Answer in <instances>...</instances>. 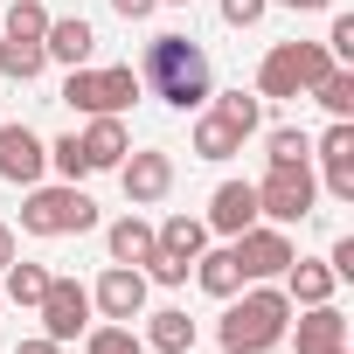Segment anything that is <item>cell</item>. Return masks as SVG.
<instances>
[{"label": "cell", "mask_w": 354, "mask_h": 354, "mask_svg": "<svg viewBox=\"0 0 354 354\" xmlns=\"http://www.w3.org/2000/svg\"><path fill=\"white\" fill-rule=\"evenodd\" d=\"M230 153H243V132L223 125L216 111H202L195 118V160H230Z\"/></svg>", "instance_id": "obj_22"}, {"label": "cell", "mask_w": 354, "mask_h": 354, "mask_svg": "<svg viewBox=\"0 0 354 354\" xmlns=\"http://www.w3.org/2000/svg\"><path fill=\"white\" fill-rule=\"evenodd\" d=\"M77 146H84L91 174H104V167H118V160L132 153V139H125V118H91V132H84Z\"/></svg>", "instance_id": "obj_18"}, {"label": "cell", "mask_w": 354, "mask_h": 354, "mask_svg": "<svg viewBox=\"0 0 354 354\" xmlns=\"http://www.w3.org/2000/svg\"><path fill=\"white\" fill-rule=\"evenodd\" d=\"M326 264H333V278H354V236H340V243L326 250Z\"/></svg>", "instance_id": "obj_34"}, {"label": "cell", "mask_w": 354, "mask_h": 354, "mask_svg": "<svg viewBox=\"0 0 354 354\" xmlns=\"http://www.w3.org/2000/svg\"><path fill=\"white\" fill-rule=\"evenodd\" d=\"M285 333H292V299H285V285H250V292H236L230 313H223V354H271Z\"/></svg>", "instance_id": "obj_2"}, {"label": "cell", "mask_w": 354, "mask_h": 354, "mask_svg": "<svg viewBox=\"0 0 354 354\" xmlns=\"http://www.w3.org/2000/svg\"><path fill=\"white\" fill-rule=\"evenodd\" d=\"M0 70H8L15 84H35V77L49 70V56H42V42H15V35H8V42H0Z\"/></svg>", "instance_id": "obj_25"}, {"label": "cell", "mask_w": 354, "mask_h": 354, "mask_svg": "<svg viewBox=\"0 0 354 354\" xmlns=\"http://www.w3.org/2000/svg\"><path fill=\"white\" fill-rule=\"evenodd\" d=\"M15 257H21V236H15V223H0V271H8Z\"/></svg>", "instance_id": "obj_35"}, {"label": "cell", "mask_w": 354, "mask_h": 354, "mask_svg": "<svg viewBox=\"0 0 354 354\" xmlns=\"http://www.w3.org/2000/svg\"><path fill=\"white\" fill-rule=\"evenodd\" d=\"M313 153H319V167H326V195H333V202H354V118H333Z\"/></svg>", "instance_id": "obj_12"}, {"label": "cell", "mask_w": 354, "mask_h": 354, "mask_svg": "<svg viewBox=\"0 0 354 354\" xmlns=\"http://www.w3.org/2000/svg\"><path fill=\"white\" fill-rule=\"evenodd\" d=\"M264 153H271V167H306V160H313V139H306L299 125H278V132L264 139Z\"/></svg>", "instance_id": "obj_28"}, {"label": "cell", "mask_w": 354, "mask_h": 354, "mask_svg": "<svg viewBox=\"0 0 354 354\" xmlns=\"http://www.w3.org/2000/svg\"><path fill=\"white\" fill-rule=\"evenodd\" d=\"M188 271H195V264L167 257V250H153V264H146V285H188Z\"/></svg>", "instance_id": "obj_31"}, {"label": "cell", "mask_w": 354, "mask_h": 354, "mask_svg": "<svg viewBox=\"0 0 354 354\" xmlns=\"http://www.w3.org/2000/svg\"><path fill=\"white\" fill-rule=\"evenodd\" d=\"M139 340H146L153 354H188V347H195V319H188L181 306H160V313L146 319V333H139Z\"/></svg>", "instance_id": "obj_20"}, {"label": "cell", "mask_w": 354, "mask_h": 354, "mask_svg": "<svg viewBox=\"0 0 354 354\" xmlns=\"http://www.w3.org/2000/svg\"><path fill=\"white\" fill-rule=\"evenodd\" d=\"M230 250H236L243 278H285V264L299 257V250H292V236H285L278 223H250L243 236H230Z\"/></svg>", "instance_id": "obj_8"}, {"label": "cell", "mask_w": 354, "mask_h": 354, "mask_svg": "<svg viewBox=\"0 0 354 354\" xmlns=\"http://www.w3.org/2000/svg\"><path fill=\"white\" fill-rule=\"evenodd\" d=\"M326 56H333V63L354 56V15H333V28H326Z\"/></svg>", "instance_id": "obj_32"}, {"label": "cell", "mask_w": 354, "mask_h": 354, "mask_svg": "<svg viewBox=\"0 0 354 354\" xmlns=\"http://www.w3.org/2000/svg\"><path fill=\"white\" fill-rule=\"evenodd\" d=\"M271 8H292V15H319V8H333V0H271Z\"/></svg>", "instance_id": "obj_38"}, {"label": "cell", "mask_w": 354, "mask_h": 354, "mask_svg": "<svg viewBox=\"0 0 354 354\" xmlns=\"http://www.w3.org/2000/svg\"><path fill=\"white\" fill-rule=\"evenodd\" d=\"M326 70H333L326 42H271V56L257 63V97H306Z\"/></svg>", "instance_id": "obj_5"}, {"label": "cell", "mask_w": 354, "mask_h": 354, "mask_svg": "<svg viewBox=\"0 0 354 354\" xmlns=\"http://www.w3.org/2000/svg\"><path fill=\"white\" fill-rule=\"evenodd\" d=\"M84 354H146V340H139L132 326L104 319V326H91V333H84Z\"/></svg>", "instance_id": "obj_26"}, {"label": "cell", "mask_w": 354, "mask_h": 354, "mask_svg": "<svg viewBox=\"0 0 354 354\" xmlns=\"http://www.w3.org/2000/svg\"><path fill=\"white\" fill-rule=\"evenodd\" d=\"M104 250H111V264H132V271H146L153 264V250H160V230L132 209V216H118L111 230H104Z\"/></svg>", "instance_id": "obj_14"}, {"label": "cell", "mask_w": 354, "mask_h": 354, "mask_svg": "<svg viewBox=\"0 0 354 354\" xmlns=\"http://www.w3.org/2000/svg\"><path fill=\"white\" fill-rule=\"evenodd\" d=\"M21 230L28 236H84V230H97V202L77 188V181H63V188H28V202H21Z\"/></svg>", "instance_id": "obj_4"}, {"label": "cell", "mask_w": 354, "mask_h": 354, "mask_svg": "<svg viewBox=\"0 0 354 354\" xmlns=\"http://www.w3.org/2000/svg\"><path fill=\"white\" fill-rule=\"evenodd\" d=\"M333 354H347V347H333Z\"/></svg>", "instance_id": "obj_40"}, {"label": "cell", "mask_w": 354, "mask_h": 354, "mask_svg": "<svg viewBox=\"0 0 354 354\" xmlns=\"http://www.w3.org/2000/svg\"><path fill=\"white\" fill-rule=\"evenodd\" d=\"M118 181H125V202H132V209H153V202L174 188V153H160V146L125 153V160H118Z\"/></svg>", "instance_id": "obj_10"}, {"label": "cell", "mask_w": 354, "mask_h": 354, "mask_svg": "<svg viewBox=\"0 0 354 354\" xmlns=\"http://www.w3.org/2000/svg\"><path fill=\"white\" fill-rule=\"evenodd\" d=\"M160 250L181 257V264H195V257L209 250V223H202V216H167V223H160Z\"/></svg>", "instance_id": "obj_21"}, {"label": "cell", "mask_w": 354, "mask_h": 354, "mask_svg": "<svg viewBox=\"0 0 354 354\" xmlns=\"http://www.w3.org/2000/svg\"><path fill=\"white\" fill-rule=\"evenodd\" d=\"M139 84H153V97L174 104V111H202V104L216 97L209 56H202L195 35H153V42H146V77H139Z\"/></svg>", "instance_id": "obj_1"}, {"label": "cell", "mask_w": 354, "mask_h": 354, "mask_svg": "<svg viewBox=\"0 0 354 354\" xmlns=\"http://www.w3.org/2000/svg\"><path fill=\"white\" fill-rule=\"evenodd\" d=\"M35 313H42V333L70 347L77 333H91V313H97V306H91V285H77V278H56V271H49V292L35 299Z\"/></svg>", "instance_id": "obj_7"}, {"label": "cell", "mask_w": 354, "mask_h": 354, "mask_svg": "<svg viewBox=\"0 0 354 354\" xmlns=\"http://www.w3.org/2000/svg\"><path fill=\"white\" fill-rule=\"evenodd\" d=\"M306 97H319L333 118H354V70H347V63H333V70H326V77H319Z\"/></svg>", "instance_id": "obj_24"}, {"label": "cell", "mask_w": 354, "mask_h": 354, "mask_svg": "<svg viewBox=\"0 0 354 354\" xmlns=\"http://www.w3.org/2000/svg\"><path fill=\"white\" fill-rule=\"evenodd\" d=\"M216 236H243L250 223H257V188L250 181H223L216 195H209V216H202Z\"/></svg>", "instance_id": "obj_13"}, {"label": "cell", "mask_w": 354, "mask_h": 354, "mask_svg": "<svg viewBox=\"0 0 354 354\" xmlns=\"http://www.w3.org/2000/svg\"><path fill=\"white\" fill-rule=\"evenodd\" d=\"M49 167L63 174V181H84V174H91V160H84L77 132H70V139H49Z\"/></svg>", "instance_id": "obj_30"}, {"label": "cell", "mask_w": 354, "mask_h": 354, "mask_svg": "<svg viewBox=\"0 0 354 354\" xmlns=\"http://www.w3.org/2000/svg\"><path fill=\"white\" fill-rule=\"evenodd\" d=\"M132 97H139V70L132 63H111V70L77 63L63 77V104L84 111V118H118V111H132Z\"/></svg>", "instance_id": "obj_3"}, {"label": "cell", "mask_w": 354, "mask_h": 354, "mask_svg": "<svg viewBox=\"0 0 354 354\" xmlns=\"http://www.w3.org/2000/svg\"><path fill=\"white\" fill-rule=\"evenodd\" d=\"M42 174H49V139L35 125H0V181L35 188Z\"/></svg>", "instance_id": "obj_9"}, {"label": "cell", "mask_w": 354, "mask_h": 354, "mask_svg": "<svg viewBox=\"0 0 354 354\" xmlns=\"http://www.w3.org/2000/svg\"><path fill=\"white\" fill-rule=\"evenodd\" d=\"M195 278H202V292H209V299H236V292L250 285L230 243H223V250H202V257H195Z\"/></svg>", "instance_id": "obj_19"}, {"label": "cell", "mask_w": 354, "mask_h": 354, "mask_svg": "<svg viewBox=\"0 0 354 354\" xmlns=\"http://www.w3.org/2000/svg\"><path fill=\"white\" fill-rule=\"evenodd\" d=\"M91 306H97L104 319H118V326H132V319L146 313V271H132V264H111V271L97 278V292H91Z\"/></svg>", "instance_id": "obj_11"}, {"label": "cell", "mask_w": 354, "mask_h": 354, "mask_svg": "<svg viewBox=\"0 0 354 354\" xmlns=\"http://www.w3.org/2000/svg\"><path fill=\"white\" fill-rule=\"evenodd\" d=\"M15 354H63V340H49V333H35V340H21Z\"/></svg>", "instance_id": "obj_37"}, {"label": "cell", "mask_w": 354, "mask_h": 354, "mask_svg": "<svg viewBox=\"0 0 354 354\" xmlns=\"http://www.w3.org/2000/svg\"><path fill=\"white\" fill-rule=\"evenodd\" d=\"M8 35H15V42H42V35H49V8H42V0H15Z\"/></svg>", "instance_id": "obj_29"}, {"label": "cell", "mask_w": 354, "mask_h": 354, "mask_svg": "<svg viewBox=\"0 0 354 354\" xmlns=\"http://www.w3.org/2000/svg\"><path fill=\"white\" fill-rule=\"evenodd\" d=\"M299 354H333V347H347V319H340V306L326 299V306H306L299 313Z\"/></svg>", "instance_id": "obj_16"}, {"label": "cell", "mask_w": 354, "mask_h": 354, "mask_svg": "<svg viewBox=\"0 0 354 354\" xmlns=\"http://www.w3.org/2000/svg\"><path fill=\"white\" fill-rule=\"evenodd\" d=\"M264 8H271V0H223V21H230V28H257Z\"/></svg>", "instance_id": "obj_33"}, {"label": "cell", "mask_w": 354, "mask_h": 354, "mask_svg": "<svg viewBox=\"0 0 354 354\" xmlns=\"http://www.w3.org/2000/svg\"><path fill=\"white\" fill-rule=\"evenodd\" d=\"M209 111L250 139V132H257V118H264V97H257V91H223V97H209Z\"/></svg>", "instance_id": "obj_23"}, {"label": "cell", "mask_w": 354, "mask_h": 354, "mask_svg": "<svg viewBox=\"0 0 354 354\" xmlns=\"http://www.w3.org/2000/svg\"><path fill=\"white\" fill-rule=\"evenodd\" d=\"M111 8H118V15H125V21H146V15H153V8H160V0H111Z\"/></svg>", "instance_id": "obj_36"}, {"label": "cell", "mask_w": 354, "mask_h": 354, "mask_svg": "<svg viewBox=\"0 0 354 354\" xmlns=\"http://www.w3.org/2000/svg\"><path fill=\"white\" fill-rule=\"evenodd\" d=\"M0 278H8V299H15V306H35V299L49 292V271H42V264H21V257L0 271Z\"/></svg>", "instance_id": "obj_27"}, {"label": "cell", "mask_w": 354, "mask_h": 354, "mask_svg": "<svg viewBox=\"0 0 354 354\" xmlns=\"http://www.w3.org/2000/svg\"><path fill=\"white\" fill-rule=\"evenodd\" d=\"M174 8H188V0H174Z\"/></svg>", "instance_id": "obj_39"}, {"label": "cell", "mask_w": 354, "mask_h": 354, "mask_svg": "<svg viewBox=\"0 0 354 354\" xmlns=\"http://www.w3.org/2000/svg\"><path fill=\"white\" fill-rule=\"evenodd\" d=\"M333 285H340L333 264H313V257H292V264H285V299H292V306H326Z\"/></svg>", "instance_id": "obj_17"}, {"label": "cell", "mask_w": 354, "mask_h": 354, "mask_svg": "<svg viewBox=\"0 0 354 354\" xmlns=\"http://www.w3.org/2000/svg\"><path fill=\"white\" fill-rule=\"evenodd\" d=\"M313 202H319L313 160H306V167H271L264 181H257V223L292 230V223H306V216H313Z\"/></svg>", "instance_id": "obj_6"}, {"label": "cell", "mask_w": 354, "mask_h": 354, "mask_svg": "<svg viewBox=\"0 0 354 354\" xmlns=\"http://www.w3.org/2000/svg\"><path fill=\"white\" fill-rule=\"evenodd\" d=\"M91 49H97V28L84 15H63V21L49 15V35H42V56L49 63H70L77 70V63H91Z\"/></svg>", "instance_id": "obj_15"}]
</instances>
